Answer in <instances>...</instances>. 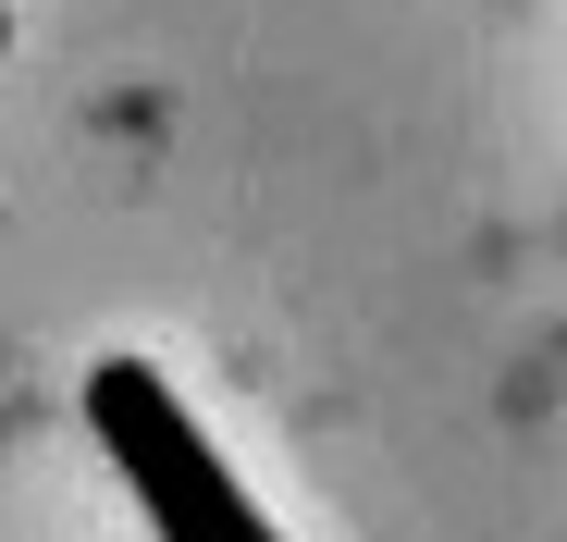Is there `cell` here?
I'll return each mask as SVG.
<instances>
[{"label": "cell", "instance_id": "obj_1", "mask_svg": "<svg viewBox=\"0 0 567 542\" xmlns=\"http://www.w3.org/2000/svg\"><path fill=\"white\" fill-rule=\"evenodd\" d=\"M86 431H100V457L136 481V518L161 542H284L247 505V481L210 457V431L173 407V383L148 357H100V371H86Z\"/></svg>", "mask_w": 567, "mask_h": 542}]
</instances>
